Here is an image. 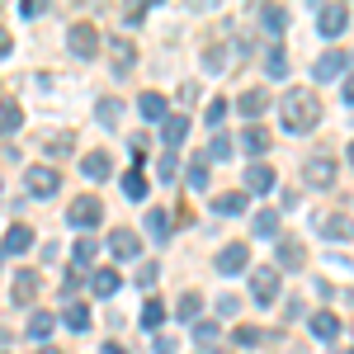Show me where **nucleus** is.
Segmentation results:
<instances>
[{"label":"nucleus","instance_id":"f257e3e1","mask_svg":"<svg viewBox=\"0 0 354 354\" xmlns=\"http://www.w3.org/2000/svg\"><path fill=\"white\" fill-rule=\"evenodd\" d=\"M279 113H283V133H312L317 123H322V100L317 95H307V90H288L283 95V104H279Z\"/></svg>","mask_w":354,"mask_h":354},{"label":"nucleus","instance_id":"f03ea898","mask_svg":"<svg viewBox=\"0 0 354 354\" xmlns=\"http://www.w3.org/2000/svg\"><path fill=\"white\" fill-rule=\"evenodd\" d=\"M250 298L260 302V307H270L279 298V265H260V270H250Z\"/></svg>","mask_w":354,"mask_h":354},{"label":"nucleus","instance_id":"7ed1b4c3","mask_svg":"<svg viewBox=\"0 0 354 354\" xmlns=\"http://www.w3.org/2000/svg\"><path fill=\"white\" fill-rule=\"evenodd\" d=\"M24 185H28L33 198H53V194L62 189V175H57L53 165H28V170H24Z\"/></svg>","mask_w":354,"mask_h":354},{"label":"nucleus","instance_id":"20e7f679","mask_svg":"<svg viewBox=\"0 0 354 354\" xmlns=\"http://www.w3.org/2000/svg\"><path fill=\"white\" fill-rule=\"evenodd\" d=\"M66 218H71V227L90 232V227H100V222H104V203H100L95 194H81V198L71 203V213H66Z\"/></svg>","mask_w":354,"mask_h":354},{"label":"nucleus","instance_id":"39448f33","mask_svg":"<svg viewBox=\"0 0 354 354\" xmlns=\"http://www.w3.org/2000/svg\"><path fill=\"white\" fill-rule=\"evenodd\" d=\"M335 156H312V161L302 165V180H307V189H330L335 185Z\"/></svg>","mask_w":354,"mask_h":354},{"label":"nucleus","instance_id":"423d86ee","mask_svg":"<svg viewBox=\"0 0 354 354\" xmlns=\"http://www.w3.org/2000/svg\"><path fill=\"white\" fill-rule=\"evenodd\" d=\"M66 48L81 57V62H90V57L100 53V28H95V24H71V33H66Z\"/></svg>","mask_w":354,"mask_h":354},{"label":"nucleus","instance_id":"0eeeda50","mask_svg":"<svg viewBox=\"0 0 354 354\" xmlns=\"http://www.w3.org/2000/svg\"><path fill=\"white\" fill-rule=\"evenodd\" d=\"M345 28H350V10L345 5H322L317 10V33L322 38H340Z\"/></svg>","mask_w":354,"mask_h":354},{"label":"nucleus","instance_id":"6e6552de","mask_svg":"<svg viewBox=\"0 0 354 354\" xmlns=\"http://www.w3.org/2000/svg\"><path fill=\"white\" fill-rule=\"evenodd\" d=\"M33 298H38V270H15L10 302H15V307H33Z\"/></svg>","mask_w":354,"mask_h":354},{"label":"nucleus","instance_id":"1a4fd4ad","mask_svg":"<svg viewBox=\"0 0 354 354\" xmlns=\"http://www.w3.org/2000/svg\"><path fill=\"white\" fill-rule=\"evenodd\" d=\"M245 265H250V250H245V241H232L218 250V274H245Z\"/></svg>","mask_w":354,"mask_h":354},{"label":"nucleus","instance_id":"9d476101","mask_svg":"<svg viewBox=\"0 0 354 354\" xmlns=\"http://www.w3.org/2000/svg\"><path fill=\"white\" fill-rule=\"evenodd\" d=\"M345 66H350V57L340 53V48H330V53H322V57H317L312 76H317V81H335V76H345Z\"/></svg>","mask_w":354,"mask_h":354},{"label":"nucleus","instance_id":"9b49d317","mask_svg":"<svg viewBox=\"0 0 354 354\" xmlns=\"http://www.w3.org/2000/svg\"><path fill=\"white\" fill-rule=\"evenodd\" d=\"M274 255H279V270H307V250H302V241H293V236H279Z\"/></svg>","mask_w":354,"mask_h":354},{"label":"nucleus","instance_id":"f8f14e48","mask_svg":"<svg viewBox=\"0 0 354 354\" xmlns=\"http://www.w3.org/2000/svg\"><path fill=\"white\" fill-rule=\"evenodd\" d=\"M274 185H279V175H274V165L255 161L250 170H245V189H250V194H274Z\"/></svg>","mask_w":354,"mask_h":354},{"label":"nucleus","instance_id":"ddd939ff","mask_svg":"<svg viewBox=\"0 0 354 354\" xmlns=\"http://www.w3.org/2000/svg\"><path fill=\"white\" fill-rule=\"evenodd\" d=\"M109 255L113 260H137V255H142V241H137L128 227H118V232L109 236Z\"/></svg>","mask_w":354,"mask_h":354},{"label":"nucleus","instance_id":"4468645a","mask_svg":"<svg viewBox=\"0 0 354 354\" xmlns=\"http://www.w3.org/2000/svg\"><path fill=\"white\" fill-rule=\"evenodd\" d=\"M137 109H142V118H147L151 128L170 118V113H165V95H156V90H142V95H137Z\"/></svg>","mask_w":354,"mask_h":354},{"label":"nucleus","instance_id":"2eb2a0df","mask_svg":"<svg viewBox=\"0 0 354 354\" xmlns=\"http://www.w3.org/2000/svg\"><path fill=\"white\" fill-rule=\"evenodd\" d=\"M28 245H33V227H24V222H15V227L5 232V241H0V255H24Z\"/></svg>","mask_w":354,"mask_h":354},{"label":"nucleus","instance_id":"dca6fc26","mask_svg":"<svg viewBox=\"0 0 354 354\" xmlns=\"http://www.w3.org/2000/svg\"><path fill=\"white\" fill-rule=\"evenodd\" d=\"M185 137H189V118H185V113H170V118L161 123V142L170 147V151H175Z\"/></svg>","mask_w":354,"mask_h":354},{"label":"nucleus","instance_id":"f3484780","mask_svg":"<svg viewBox=\"0 0 354 354\" xmlns=\"http://www.w3.org/2000/svg\"><path fill=\"white\" fill-rule=\"evenodd\" d=\"M118 288H123L118 270H95V274H90V293H95V298H113Z\"/></svg>","mask_w":354,"mask_h":354},{"label":"nucleus","instance_id":"a211bd4d","mask_svg":"<svg viewBox=\"0 0 354 354\" xmlns=\"http://www.w3.org/2000/svg\"><path fill=\"white\" fill-rule=\"evenodd\" d=\"M109 170H113V165H109L104 151H85V156H81V175H85V180H109Z\"/></svg>","mask_w":354,"mask_h":354},{"label":"nucleus","instance_id":"6ab92c4d","mask_svg":"<svg viewBox=\"0 0 354 354\" xmlns=\"http://www.w3.org/2000/svg\"><path fill=\"white\" fill-rule=\"evenodd\" d=\"M236 109H241L245 118H260V113L270 109V90H245L241 100H236Z\"/></svg>","mask_w":354,"mask_h":354},{"label":"nucleus","instance_id":"aec40b11","mask_svg":"<svg viewBox=\"0 0 354 354\" xmlns=\"http://www.w3.org/2000/svg\"><path fill=\"white\" fill-rule=\"evenodd\" d=\"M95 118H100L104 128H118V118H123V100H118V95H104V100L95 104Z\"/></svg>","mask_w":354,"mask_h":354},{"label":"nucleus","instance_id":"412c9836","mask_svg":"<svg viewBox=\"0 0 354 354\" xmlns=\"http://www.w3.org/2000/svg\"><path fill=\"white\" fill-rule=\"evenodd\" d=\"M307 330H312L317 340H335V335H340V317H335V312H317Z\"/></svg>","mask_w":354,"mask_h":354},{"label":"nucleus","instance_id":"4be33fe9","mask_svg":"<svg viewBox=\"0 0 354 354\" xmlns=\"http://www.w3.org/2000/svg\"><path fill=\"white\" fill-rule=\"evenodd\" d=\"M53 326H57V317H53V312H33V317H28V340L48 345V335H53Z\"/></svg>","mask_w":354,"mask_h":354},{"label":"nucleus","instance_id":"5701e85b","mask_svg":"<svg viewBox=\"0 0 354 354\" xmlns=\"http://www.w3.org/2000/svg\"><path fill=\"white\" fill-rule=\"evenodd\" d=\"M241 147L250 151V156H265V151H270V133H265L260 123H250V128L241 133Z\"/></svg>","mask_w":354,"mask_h":354},{"label":"nucleus","instance_id":"b1692460","mask_svg":"<svg viewBox=\"0 0 354 354\" xmlns=\"http://www.w3.org/2000/svg\"><path fill=\"white\" fill-rule=\"evenodd\" d=\"M24 128V109L15 100H0V133H19Z\"/></svg>","mask_w":354,"mask_h":354},{"label":"nucleus","instance_id":"393cba45","mask_svg":"<svg viewBox=\"0 0 354 354\" xmlns=\"http://www.w3.org/2000/svg\"><path fill=\"white\" fill-rule=\"evenodd\" d=\"M142 227H147V236L165 241V236H170V213H165V208H151V213L142 218Z\"/></svg>","mask_w":354,"mask_h":354},{"label":"nucleus","instance_id":"a878e982","mask_svg":"<svg viewBox=\"0 0 354 354\" xmlns=\"http://www.w3.org/2000/svg\"><path fill=\"white\" fill-rule=\"evenodd\" d=\"M255 236L279 241V213H274V208H260V213H255Z\"/></svg>","mask_w":354,"mask_h":354},{"label":"nucleus","instance_id":"bb28decb","mask_svg":"<svg viewBox=\"0 0 354 354\" xmlns=\"http://www.w3.org/2000/svg\"><path fill=\"white\" fill-rule=\"evenodd\" d=\"M322 236H326V241H345V236H354V227L340 218V213H330V218H322Z\"/></svg>","mask_w":354,"mask_h":354},{"label":"nucleus","instance_id":"cd10ccee","mask_svg":"<svg viewBox=\"0 0 354 354\" xmlns=\"http://www.w3.org/2000/svg\"><path fill=\"white\" fill-rule=\"evenodd\" d=\"M198 312H203V298H198V288H189V293L180 298V307H175V317L194 326V322H198Z\"/></svg>","mask_w":354,"mask_h":354},{"label":"nucleus","instance_id":"c85d7f7f","mask_svg":"<svg viewBox=\"0 0 354 354\" xmlns=\"http://www.w3.org/2000/svg\"><path fill=\"white\" fill-rule=\"evenodd\" d=\"M165 322V302L161 298H147L142 302V330H156Z\"/></svg>","mask_w":354,"mask_h":354},{"label":"nucleus","instance_id":"c756f323","mask_svg":"<svg viewBox=\"0 0 354 354\" xmlns=\"http://www.w3.org/2000/svg\"><path fill=\"white\" fill-rule=\"evenodd\" d=\"M62 322L71 330H90V307H85V302H71V307L62 312Z\"/></svg>","mask_w":354,"mask_h":354},{"label":"nucleus","instance_id":"7c9ffc66","mask_svg":"<svg viewBox=\"0 0 354 354\" xmlns=\"http://www.w3.org/2000/svg\"><path fill=\"white\" fill-rule=\"evenodd\" d=\"M123 194H128V198H147V175H142V165H133V170L123 175Z\"/></svg>","mask_w":354,"mask_h":354},{"label":"nucleus","instance_id":"2f4dec72","mask_svg":"<svg viewBox=\"0 0 354 354\" xmlns=\"http://www.w3.org/2000/svg\"><path fill=\"white\" fill-rule=\"evenodd\" d=\"M232 151H236V142L227 133H218L213 142H208V161H232Z\"/></svg>","mask_w":354,"mask_h":354},{"label":"nucleus","instance_id":"473e14b6","mask_svg":"<svg viewBox=\"0 0 354 354\" xmlns=\"http://www.w3.org/2000/svg\"><path fill=\"white\" fill-rule=\"evenodd\" d=\"M213 208H218L222 218H236V213H245V194H218Z\"/></svg>","mask_w":354,"mask_h":354},{"label":"nucleus","instance_id":"72a5a7b5","mask_svg":"<svg viewBox=\"0 0 354 354\" xmlns=\"http://www.w3.org/2000/svg\"><path fill=\"white\" fill-rule=\"evenodd\" d=\"M260 24H265V33H274V38H279V33H283V24H288V15L265 5V10H260Z\"/></svg>","mask_w":354,"mask_h":354},{"label":"nucleus","instance_id":"f704fd0d","mask_svg":"<svg viewBox=\"0 0 354 354\" xmlns=\"http://www.w3.org/2000/svg\"><path fill=\"white\" fill-rule=\"evenodd\" d=\"M265 71H270L274 81H283V71H288V57H283V48H279V43H274L270 57H265Z\"/></svg>","mask_w":354,"mask_h":354},{"label":"nucleus","instance_id":"c9c22d12","mask_svg":"<svg viewBox=\"0 0 354 354\" xmlns=\"http://www.w3.org/2000/svg\"><path fill=\"white\" fill-rule=\"evenodd\" d=\"M185 185H189V189H208V161H189V170H185Z\"/></svg>","mask_w":354,"mask_h":354},{"label":"nucleus","instance_id":"e433bc0d","mask_svg":"<svg viewBox=\"0 0 354 354\" xmlns=\"http://www.w3.org/2000/svg\"><path fill=\"white\" fill-rule=\"evenodd\" d=\"M232 340H236L241 350H255V345L265 340V330H260V326H236V330H232Z\"/></svg>","mask_w":354,"mask_h":354},{"label":"nucleus","instance_id":"4c0bfd02","mask_svg":"<svg viewBox=\"0 0 354 354\" xmlns=\"http://www.w3.org/2000/svg\"><path fill=\"white\" fill-rule=\"evenodd\" d=\"M133 62H137L133 43H113V71H118V76H123V71H128V66H133Z\"/></svg>","mask_w":354,"mask_h":354},{"label":"nucleus","instance_id":"58836bf2","mask_svg":"<svg viewBox=\"0 0 354 354\" xmlns=\"http://www.w3.org/2000/svg\"><path fill=\"white\" fill-rule=\"evenodd\" d=\"M71 147H76V137H71V133H53L48 142H43V151H53V156H66Z\"/></svg>","mask_w":354,"mask_h":354},{"label":"nucleus","instance_id":"ea45409f","mask_svg":"<svg viewBox=\"0 0 354 354\" xmlns=\"http://www.w3.org/2000/svg\"><path fill=\"white\" fill-rule=\"evenodd\" d=\"M71 255H76V265H90V260H95V241H90V236H81V241L71 245Z\"/></svg>","mask_w":354,"mask_h":354},{"label":"nucleus","instance_id":"a19ab883","mask_svg":"<svg viewBox=\"0 0 354 354\" xmlns=\"http://www.w3.org/2000/svg\"><path fill=\"white\" fill-rule=\"evenodd\" d=\"M194 340L213 345V340H218V322H194Z\"/></svg>","mask_w":354,"mask_h":354},{"label":"nucleus","instance_id":"79ce46f5","mask_svg":"<svg viewBox=\"0 0 354 354\" xmlns=\"http://www.w3.org/2000/svg\"><path fill=\"white\" fill-rule=\"evenodd\" d=\"M227 109H232L227 100H213V104H208V128H222V118H227Z\"/></svg>","mask_w":354,"mask_h":354},{"label":"nucleus","instance_id":"37998d69","mask_svg":"<svg viewBox=\"0 0 354 354\" xmlns=\"http://www.w3.org/2000/svg\"><path fill=\"white\" fill-rule=\"evenodd\" d=\"M156 175H161V180H175V175H180V161H175V151H170V156H161V170H156Z\"/></svg>","mask_w":354,"mask_h":354},{"label":"nucleus","instance_id":"c03bdc74","mask_svg":"<svg viewBox=\"0 0 354 354\" xmlns=\"http://www.w3.org/2000/svg\"><path fill=\"white\" fill-rule=\"evenodd\" d=\"M213 307H218V317H232V312H236V307H241V302L232 298V293H222V298L213 302Z\"/></svg>","mask_w":354,"mask_h":354},{"label":"nucleus","instance_id":"a18cd8bd","mask_svg":"<svg viewBox=\"0 0 354 354\" xmlns=\"http://www.w3.org/2000/svg\"><path fill=\"white\" fill-rule=\"evenodd\" d=\"M156 274H161V270H156V265H147V270L137 274V283H142V288H151V283H156Z\"/></svg>","mask_w":354,"mask_h":354},{"label":"nucleus","instance_id":"49530a36","mask_svg":"<svg viewBox=\"0 0 354 354\" xmlns=\"http://www.w3.org/2000/svg\"><path fill=\"white\" fill-rule=\"evenodd\" d=\"M203 62H208V66L218 71V66H222V48H208V53H203Z\"/></svg>","mask_w":354,"mask_h":354},{"label":"nucleus","instance_id":"de8ad7c7","mask_svg":"<svg viewBox=\"0 0 354 354\" xmlns=\"http://www.w3.org/2000/svg\"><path fill=\"white\" fill-rule=\"evenodd\" d=\"M151 350H156V354H175V340H156Z\"/></svg>","mask_w":354,"mask_h":354},{"label":"nucleus","instance_id":"09e8293b","mask_svg":"<svg viewBox=\"0 0 354 354\" xmlns=\"http://www.w3.org/2000/svg\"><path fill=\"white\" fill-rule=\"evenodd\" d=\"M10 48H15V38H10V33H5V28H0V57L10 53Z\"/></svg>","mask_w":354,"mask_h":354},{"label":"nucleus","instance_id":"8fccbe9b","mask_svg":"<svg viewBox=\"0 0 354 354\" xmlns=\"http://www.w3.org/2000/svg\"><path fill=\"white\" fill-rule=\"evenodd\" d=\"M345 104H350V109H354V76H350V81H345Z\"/></svg>","mask_w":354,"mask_h":354},{"label":"nucleus","instance_id":"3c124183","mask_svg":"<svg viewBox=\"0 0 354 354\" xmlns=\"http://www.w3.org/2000/svg\"><path fill=\"white\" fill-rule=\"evenodd\" d=\"M100 354H128V350H123L118 340H109V345H104V350H100Z\"/></svg>","mask_w":354,"mask_h":354},{"label":"nucleus","instance_id":"603ef678","mask_svg":"<svg viewBox=\"0 0 354 354\" xmlns=\"http://www.w3.org/2000/svg\"><path fill=\"white\" fill-rule=\"evenodd\" d=\"M38 354H57V350H53V345H43V350H38Z\"/></svg>","mask_w":354,"mask_h":354},{"label":"nucleus","instance_id":"864d4df0","mask_svg":"<svg viewBox=\"0 0 354 354\" xmlns=\"http://www.w3.org/2000/svg\"><path fill=\"white\" fill-rule=\"evenodd\" d=\"M345 156H350V165H354V142H350V151H345Z\"/></svg>","mask_w":354,"mask_h":354},{"label":"nucleus","instance_id":"5fc2aeb1","mask_svg":"<svg viewBox=\"0 0 354 354\" xmlns=\"http://www.w3.org/2000/svg\"><path fill=\"white\" fill-rule=\"evenodd\" d=\"M340 354H354V350H340Z\"/></svg>","mask_w":354,"mask_h":354},{"label":"nucleus","instance_id":"6e6d98bb","mask_svg":"<svg viewBox=\"0 0 354 354\" xmlns=\"http://www.w3.org/2000/svg\"><path fill=\"white\" fill-rule=\"evenodd\" d=\"M0 260H5V255H0Z\"/></svg>","mask_w":354,"mask_h":354}]
</instances>
